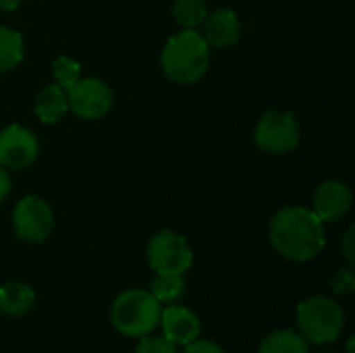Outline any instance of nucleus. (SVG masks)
<instances>
[{"label": "nucleus", "mask_w": 355, "mask_h": 353, "mask_svg": "<svg viewBox=\"0 0 355 353\" xmlns=\"http://www.w3.org/2000/svg\"><path fill=\"white\" fill-rule=\"evenodd\" d=\"M270 246L291 262L314 260L327 243L324 223L304 206L281 208L268 227Z\"/></svg>", "instance_id": "obj_1"}, {"label": "nucleus", "mask_w": 355, "mask_h": 353, "mask_svg": "<svg viewBox=\"0 0 355 353\" xmlns=\"http://www.w3.org/2000/svg\"><path fill=\"white\" fill-rule=\"evenodd\" d=\"M160 64L171 81L181 85L196 83L210 67V46L196 29H183L164 44Z\"/></svg>", "instance_id": "obj_2"}, {"label": "nucleus", "mask_w": 355, "mask_h": 353, "mask_svg": "<svg viewBox=\"0 0 355 353\" xmlns=\"http://www.w3.org/2000/svg\"><path fill=\"white\" fill-rule=\"evenodd\" d=\"M162 314V304L146 289H127L110 306V322L116 333L125 337H146L150 335Z\"/></svg>", "instance_id": "obj_3"}, {"label": "nucleus", "mask_w": 355, "mask_h": 353, "mask_svg": "<svg viewBox=\"0 0 355 353\" xmlns=\"http://www.w3.org/2000/svg\"><path fill=\"white\" fill-rule=\"evenodd\" d=\"M295 320L300 333L308 343L314 345H329L335 343L345 327V312L333 298L327 295H312L300 302Z\"/></svg>", "instance_id": "obj_4"}, {"label": "nucleus", "mask_w": 355, "mask_h": 353, "mask_svg": "<svg viewBox=\"0 0 355 353\" xmlns=\"http://www.w3.org/2000/svg\"><path fill=\"white\" fill-rule=\"evenodd\" d=\"M302 129L293 112L287 110H268L256 125L254 141L256 146L275 156L293 152L300 146Z\"/></svg>", "instance_id": "obj_5"}, {"label": "nucleus", "mask_w": 355, "mask_h": 353, "mask_svg": "<svg viewBox=\"0 0 355 353\" xmlns=\"http://www.w3.org/2000/svg\"><path fill=\"white\" fill-rule=\"evenodd\" d=\"M154 275H185L193 264V252L187 239L171 229L156 233L146 250Z\"/></svg>", "instance_id": "obj_6"}, {"label": "nucleus", "mask_w": 355, "mask_h": 353, "mask_svg": "<svg viewBox=\"0 0 355 353\" xmlns=\"http://www.w3.org/2000/svg\"><path fill=\"white\" fill-rule=\"evenodd\" d=\"M12 229L27 243H42L54 229V214L48 202L37 196H25L15 204Z\"/></svg>", "instance_id": "obj_7"}, {"label": "nucleus", "mask_w": 355, "mask_h": 353, "mask_svg": "<svg viewBox=\"0 0 355 353\" xmlns=\"http://www.w3.org/2000/svg\"><path fill=\"white\" fill-rule=\"evenodd\" d=\"M67 98L69 110H73V114L85 121L102 119L112 108L114 102L112 89L102 79L96 77L79 79L71 89H67Z\"/></svg>", "instance_id": "obj_8"}, {"label": "nucleus", "mask_w": 355, "mask_h": 353, "mask_svg": "<svg viewBox=\"0 0 355 353\" xmlns=\"http://www.w3.org/2000/svg\"><path fill=\"white\" fill-rule=\"evenodd\" d=\"M40 152L37 137L23 125H8L0 131V164L10 171L29 166Z\"/></svg>", "instance_id": "obj_9"}, {"label": "nucleus", "mask_w": 355, "mask_h": 353, "mask_svg": "<svg viewBox=\"0 0 355 353\" xmlns=\"http://www.w3.org/2000/svg\"><path fill=\"white\" fill-rule=\"evenodd\" d=\"M352 204H354L352 189L339 179H329L318 185L314 193L312 210L322 223H335L352 210Z\"/></svg>", "instance_id": "obj_10"}, {"label": "nucleus", "mask_w": 355, "mask_h": 353, "mask_svg": "<svg viewBox=\"0 0 355 353\" xmlns=\"http://www.w3.org/2000/svg\"><path fill=\"white\" fill-rule=\"evenodd\" d=\"M158 327L162 329V337H166L171 343L181 345V347L196 341L202 331V325L196 312L185 306H179L177 302L162 308Z\"/></svg>", "instance_id": "obj_11"}, {"label": "nucleus", "mask_w": 355, "mask_h": 353, "mask_svg": "<svg viewBox=\"0 0 355 353\" xmlns=\"http://www.w3.org/2000/svg\"><path fill=\"white\" fill-rule=\"evenodd\" d=\"M204 25V40L208 42V46L214 48H229L235 46L239 42L241 35V23L235 10L231 8H216L212 10Z\"/></svg>", "instance_id": "obj_12"}, {"label": "nucleus", "mask_w": 355, "mask_h": 353, "mask_svg": "<svg viewBox=\"0 0 355 353\" xmlns=\"http://www.w3.org/2000/svg\"><path fill=\"white\" fill-rule=\"evenodd\" d=\"M33 112L35 117L46 123V125H52L56 121H60L67 112H69V98H67V89H62L60 85L52 83L48 87H44L35 100V106H33Z\"/></svg>", "instance_id": "obj_13"}, {"label": "nucleus", "mask_w": 355, "mask_h": 353, "mask_svg": "<svg viewBox=\"0 0 355 353\" xmlns=\"http://www.w3.org/2000/svg\"><path fill=\"white\" fill-rule=\"evenodd\" d=\"M35 304V291L19 281L0 285V312L6 316H23Z\"/></svg>", "instance_id": "obj_14"}, {"label": "nucleus", "mask_w": 355, "mask_h": 353, "mask_svg": "<svg viewBox=\"0 0 355 353\" xmlns=\"http://www.w3.org/2000/svg\"><path fill=\"white\" fill-rule=\"evenodd\" d=\"M258 353H310V347L302 333L279 329L262 339Z\"/></svg>", "instance_id": "obj_15"}, {"label": "nucleus", "mask_w": 355, "mask_h": 353, "mask_svg": "<svg viewBox=\"0 0 355 353\" xmlns=\"http://www.w3.org/2000/svg\"><path fill=\"white\" fill-rule=\"evenodd\" d=\"M23 60V37L17 29L0 25V73L15 69Z\"/></svg>", "instance_id": "obj_16"}, {"label": "nucleus", "mask_w": 355, "mask_h": 353, "mask_svg": "<svg viewBox=\"0 0 355 353\" xmlns=\"http://www.w3.org/2000/svg\"><path fill=\"white\" fill-rule=\"evenodd\" d=\"M160 304H175L185 293L183 275H156L148 289Z\"/></svg>", "instance_id": "obj_17"}, {"label": "nucleus", "mask_w": 355, "mask_h": 353, "mask_svg": "<svg viewBox=\"0 0 355 353\" xmlns=\"http://www.w3.org/2000/svg\"><path fill=\"white\" fill-rule=\"evenodd\" d=\"M173 15L183 29H196L208 17V8L204 0H175Z\"/></svg>", "instance_id": "obj_18"}, {"label": "nucleus", "mask_w": 355, "mask_h": 353, "mask_svg": "<svg viewBox=\"0 0 355 353\" xmlns=\"http://www.w3.org/2000/svg\"><path fill=\"white\" fill-rule=\"evenodd\" d=\"M52 77L56 85H60L62 89H71L81 79V67L69 56H58L52 62Z\"/></svg>", "instance_id": "obj_19"}, {"label": "nucleus", "mask_w": 355, "mask_h": 353, "mask_svg": "<svg viewBox=\"0 0 355 353\" xmlns=\"http://www.w3.org/2000/svg\"><path fill=\"white\" fill-rule=\"evenodd\" d=\"M141 341L137 343L135 352L133 353H177V345L171 343L166 337L162 335H156V337H139Z\"/></svg>", "instance_id": "obj_20"}, {"label": "nucleus", "mask_w": 355, "mask_h": 353, "mask_svg": "<svg viewBox=\"0 0 355 353\" xmlns=\"http://www.w3.org/2000/svg\"><path fill=\"white\" fill-rule=\"evenodd\" d=\"M331 289L337 295H349L355 289V277L352 266L339 268L333 277H331Z\"/></svg>", "instance_id": "obj_21"}, {"label": "nucleus", "mask_w": 355, "mask_h": 353, "mask_svg": "<svg viewBox=\"0 0 355 353\" xmlns=\"http://www.w3.org/2000/svg\"><path fill=\"white\" fill-rule=\"evenodd\" d=\"M183 353H227L218 343H214V341H210V339H196V341H191V343H187L185 345V350Z\"/></svg>", "instance_id": "obj_22"}, {"label": "nucleus", "mask_w": 355, "mask_h": 353, "mask_svg": "<svg viewBox=\"0 0 355 353\" xmlns=\"http://www.w3.org/2000/svg\"><path fill=\"white\" fill-rule=\"evenodd\" d=\"M354 239H355V229L354 227H349V229H347V233H345V237H343V256H345V260H347V264H349V266H354V262H355Z\"/></svg>", "instance_id": "obj_23"}, {"label": "nucleus", "mask_w": 355, "mask_h": 353, "mask_svg": "<svg viewBox=\"0 0 355 353\" xmlns=\"http://www.w3.org/2000/svg\"><path fill=\"white\" fill-rule=\"evenodd\" d=\"M8 193H10V175H8V169L0 164V204L4 202Z\"/></svg>", "instance_id": "obj_24"}, {"label": "nucleus", "mask_w": 355, "mask_h": 353, "mask_svg": "<svg viewBox=\"0 0 355 353\" xmlns=\"http://www.w3.org/2000/svg\"><path fill=\"white\" fill-rule=\"evenodd\" d=\"M19 4H21V0H0V10L10 12V10H17Z\"/></svg>", "instance_id": "obj_25"}, {"label": "nucleus", "mask_w": 355, "mask_h": 353, "mask_svg": "<svg viewBox=\"0 0 355 353\" xmlns=\"http://www.w3.org/2000/svg\"><path fill=\"white\" fill-rule=\"evenodd\" d=\"M354 337H349V341H347V353H354Z\"/></svg>", "instance_id": "obj_26"}]
</instances>
